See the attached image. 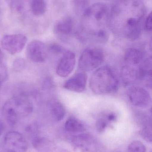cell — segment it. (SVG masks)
Wrapping results in <instances>:
<instances>
[{"instance_id":"6da1fadb","label":"cell","mask_w":152,"mask_h":152,"mask_svg":"<svg viewBox=\"0 0 152 152\" xmlns=\"http://www.w3.org/2000/svg\"><path fill=\"white\" fill-rule=\"evenodd\" d=\"M146 13L142 0H121L109 13V22L112 26H122L126 36L131 41L140 37L142 26Z\"/></svg>"},{"instance_id":"7a4b0ae2","label":"cell","mask_w":152,"mask_h":152,"mask_svg":"<svg viewBox=\"0 0 152 152\" xmlns=\"http://www.w3.org/2000/svg\"><path fill=\"white\" fill-rule=\"evenodd\" d=\"M32 102L25 96H16L7 100L2 107V113L7 122L14 125L21 118L26 117L33 111Z\"/></svg>"},{"instance_id":"3957f363","label":"cell","mask_w":152,"mask_h":152,"mask_svg":"<svg viewBox=\"0 0 152 152\" xmlns=\"http://www.w3.org/2000/svg\"><path fill=\"white\" fill-rule=\"evenodd\" d=\"M119 82L111 69L103 66L96 69L91 77L90 87L91 90L97 94H106L116 92Z\"/></svg>"},{"instance_id":"277c9868","label":"cell","mask_w":152,"mask_h":152,"mask_svg":"<svg viewBox=\"0 0 152 152\" xmlns=\"http://www.w3.org/2000/svg\"><path fill=\"white\" fill-rule=\"evenodd\" d=\"M104 54L101 49L90 47L85 50L79 60V68L83 72L92 71L97 68L102 63Z\"/></svg>"},{"instance_id":"5b68a950","label":"cell","mask_w":152,"mask_h":152,"mask_svg":"<svg viewBox=\"0 0 152 152\" xmlns=\"http://www.w3.org/2000/svg\"><path fill=\"white\" fill-rule=\"evenodd\" d=\"M27 42L26 37L21 34L6 35L2 38L1 45L8 53L15 55L23 50Z\"/></svg>"},{"instance_id":"8992f818","label":"cell","mask_w":152,"mask_h":152,"mask_svg":"<svg viewBox=\"0 0 152 152\" xmlns=\"http://www.w3.org/2000/svg\"><path fill=\"white\" fill-rule=\"evenodd\" d=\"M4 147L7 152H26L28 144L25 137L18 132L7 133L4 139Z\"/></svg>"},{"instance_id":"52a82bcc","label":"cell","mask_w":152,"mask_h":152,"mask_svg":"<svg viewBox=\"0 0 152 152\" xmlns=\"http://www.w3.org/2000/svg\"><path fill=\"white\" fill-rule=\"evenodd\" d=\"M74 149L78 152H100V146L88 134L76 137L72 141Z\"/></svg>"},{"instance_id":"ba28073f","label":"cell","mask_w":152,"mask_h":152,"mask_svg":"<svg viewBox=\"0 0 152 152\" xmlns=\"http://www.w3.org/2000/svg\"><path fill=\"white\" fill-rule=\"evenodd\" d=\"M27 57L35 63H43L46 59V49L44 44L39 40H34L28 44L26 49Z\"/></svg>"},{"instance_id":"9c48e42d","label":"cell","mask_w":152,"mask_h":152,"mask_svg":"<svg viewBox=\"0 0 152 152\" xmlns=\"http://www.w3.org/2000/svg\"><path fill=\"white\" fill-rule=\"evenodd\" d=\"M129 97L134 105L141 108L149 106L151 102V96L149 92L143 88L135 87L129 92Z\"/></svg>"},{"instance_id":"30bf717a","label":"cell","mask_w":152,"mask_h":152,"mask_svg":"<svg viewBox=\"0 0 152 152\" xmlns=\"http://www.w3.org/2000/svg\"><path fill=\"white\" fill-rule=\"evenodd\" d=\"M76 63V55L71 51L66 52L61 59L56 68L59 77H66L73 71Z\"/></svg>"},{"instance_id":"8fae6325","label":"cell","mask_w":152,"mask_h":152,"mask_svg":"<svg viewBox=\"0 0 152 152\" xmlns=\"http://www.w3.org/2000/svg\"><path fill=\"white\" fill-rule=\"evenodd\" d=\"M87 78V75L84 72L78 73L66 81L63 87L70 91L81 93L85 89Z\"/></svg>"},{"instance_id":"7c38bea8","label":"cell","mask_w":152,"mask_h":152,"mask_svg":"<svg viewBox=\"0 0 152 152\" xmlns=\"http://www.w3.org/2000/svg\"><path fill=\"white\" fill-rule=\"evenodd\" d=\"M74 27L71 18L67 17L57 23L54 27V32L60 37H66L71 34Z\"/></svg>"},{"instance_id":"4fadbf2b","label":"cell","mask_w":152,"mask_h":152,"mask_svg":"<svg viewBox=\"0 0 152 152\" xmlns=\"http://www.w3.org/2000/svg\"><path fill=\"white\" fill-rule=\"evenodd\" d=\"M144 58L142 52L135 48H130L126 51L124 60L128 64L134 66L142 62Z\"/></svg>"},{"instance_id":"5bb4252c","label":"cell","mask_w":152,"mask_h":152,"mask_svg":"<svg viewBox=\"0 0 152 152\" xmlns=\"http://www.w3.org/2000/svg\"><path fill=\"white\" fill-rule=\"evenodd\" d=\"M48 104L53 117L58 121L62 120L65 115V108L63 105L59 102L55 100L50 101Z\"/></svg>"},{"instance_id":"9a60e30c","label":"cell","mask_w":152,"mask_h":152,"mask_svg":"<svg viewBox=\"0 0 152 152\" xmlns=\"http://www.w3.org/2000/svg\"><path fill=\"white\" fill-rule=\"evenodd\" d=\"M46 4L45 0H31L30 9L32 13L37 17L43 16L46 11Z\"/></svg>"},{"instance_id":"2e32d148","label":"cell","mask_w":152,"mask_h":152,"mask_svg":"<svg viewBox=\"0 0 152 152\" xmlns=\"http://www.w3.org/2000/svg\"><path fill=\"white\" fill-rule=\"evenodd\" d=\"M65 127L67 131L74 133L83 132L84 127L82 123L74 118H70L66 121Z\"/></svg>"},{"instance_id":"e0dca14e","label":"cell","mask_w":152,"mask_h":152,"mask_svg":"<svg viewBox=\"0 0 152 152\" xmlns=\"http://www.w3.org/2000/svg\"><path fill=\"white\" fill-rule=\"evenodd\" d=\"M129 152H145L146 147L143 143L139 141H134L128 147Z\"/></svg>"},{"instance_id":"ac0fdd59","label":"cell","mask_w":152,"mask_h":152,"mask_svg":"<svg viewBox=\"0 0 152 152\" xmlns=\"http://www.w3.org/2000/svg\"><path fill=\"white\" fill-rule=\"evenodd\" d=\"M140 134L145 140L148 142H151L152 140V134L151 127L145 126L141 129L140 131Z\"/></svg>"},{"instance_id":"d6986e66","label":"cell","mask_w":152,"mask_h":152,"mask_svg":"<svg viewBox=\"0 0 152 152\" xmlns=\"http://www.w3.org/2000/svg\"><path fill=\"white\" fill-rule=\"evenodd\" d=\"M12 10L19 11L21 10L23 5L22 0H6Z\"/></svg>"},{"instance_id":"ffe728a7","label":"cell","mask_w":152,"mask_h":152,"mask_svg":"<svg viewBox=\"0 0 152 152\" xmlns=\"http://www.w3.org/2000/svg\"><path fill=\"white\" fill-rule=\"evenodd\" d=\"M25 66L26 62L23 59H17L13 62V67L15 71H21L25 68Z\"/></svg>"},{"instance_id":"44dd1931","label":"cell","mask_w":152,"mask_h":152,"mask_svg":"<svg viewBox=\"0 0 152 152\" xmlns=\"http://www.w3.org/2000/svg\"><path fill=\"white\" fill-rule=\"evenodd\" d=\"M145 28L148 31L152 30V14L151 12L149 14L146 18L145 22Z\"/></svg>"},{"instance_id":"7402d4cb","label":"cell","mask_w":152,"mask_h":152,"mask_svg":"<svg viewBox=\"0 0 152 152\" xmlns=\"http://www.w3.org/2000/svg\"><path fill=\"white\" fill-rule=\"evenodd\" d=\"M50 48L51 50L55 53H59L61 52L62 50V48L60 45L55 44L51 45L50 46Z\"/></svg>"},{"instance_id":"603a6c76","label":"cell","mask_w":152,"mask_h":152,"mask_svg":"<svg viewBox=\"0 0 152 152\" xmlns=\"http://www.w3.org/2000/svg\"><path fill=\"white\" fill-rule=\"evenodd\" d=\"M106 125H107V123L104 121L103 120H99L97 123V128L98 130L102 131L106 127Z\"/></svg>"},{"instance_id":"cb8c5ba5","label":"cell","mask_w":152,"mask_h":152,"mask_svg":"<svg viewBox=\"0 0 152 152\" xmlns=\"http://www.w3.org/2000/svg\"><path fill=\"white\" fill-rule=\"evenodd\" d=\"M115 118H116V116L113 113L109 114L108 117V120L110 121H112L114 120Z\"/></svg>"},{"instance_id":"d4e9b609","label":"cell","mask_w":152,"mask_h":152,"mask_svg":"<svg viewBox=\"0 0 152 152\" xmlns=\"http://www.w3.org/2000/svg\"><path fill=\"white\" fill-rule=\"evenodd\" d=\"M4 129V125L2 121L1 120H0V135L2 133Z\"/></svg>"},{"instance_id":"484cf974","label":"cell","mask_w":152,"mask_h":152,"mask_svg":"<svg viewBox=\"0 0 152 152\" xmlns=\"http://www.w3.org/2000/svg\"><path fill=\"white\" fill-rule=\"evenodd\" d=\"M2 56V52L1 51V48H0V60H1V58Z\"/></svg>"},{"instance_id":"4316f807","label":"cell","mask_w":152,"mask_h":152,"mask_svg":"<svg viewBox=\"0 0 152 152\" xmlns=\"http://www.w3.org/2000/svg\"><path fill=\"white\" fill-rule=\"evenodd\" d=\"M1 80L0 79V88H1Z\"/></svg>"}]
</instances>
